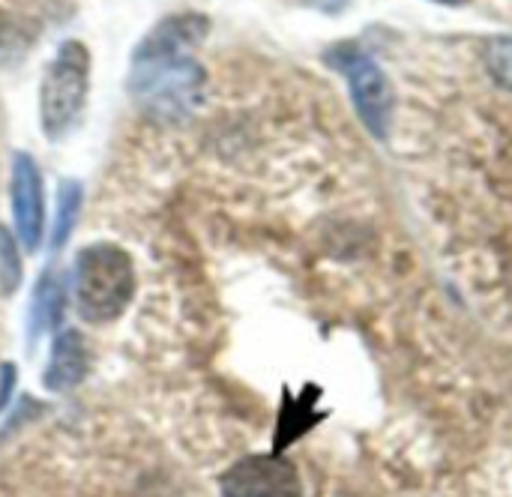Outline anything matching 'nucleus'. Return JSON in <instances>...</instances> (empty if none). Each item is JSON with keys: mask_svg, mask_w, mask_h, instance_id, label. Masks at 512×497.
<instances>
[{"mask_svg": "<svg viewBox=\"0 0 512 497\" xmlns=\"http://www.w3.org/2000/svg\"><path fill=\"white\" fill-rule=\"evenodd\" d=\"M135 297V264L117 243H93L75 255L72 303L81 321L108 324L126 312Z\"/></svg>", "mask_w": 512, "mask_h": 497, "instance_id": "obj_2", "label": "nucleus"}, {"mask_svg": "<svg viewBox=\"0 0 512 497\" xmlns=\"http://www.w3.org/2000/svg\"><path fill=\"white\" fill-rule=\"evenodd\" d=\"M222 497H303L297 468L282 456L240 459L222 477Z\"/></svg>", "mask_w": 512, "mask_h": 497, "instance_id": "obj_5", "label": "nucleus"}, {"mask_svg": "<svg viewBox=\"0 0 512 497\" xmlns=\"http://www.w3.org/2000/svg\"><path fill=\"white\" fill-rule=\"evenodd\" d=\"M24 276V264H21V252L15 237L0 225V294L12 297L21 285Z\"/></svg>", "mask_w": 512, "mask_h": 497, "instance_id": "obj_10", "label": "nucleus"}, {"mask_svg": "<svg viewBox=\"0 0 512 497\" xmlns=\"http://www.w3.org/2000/svg\"><path fill=\"white\" fill-rule=\"evenodd\" d=\"M210 21L201 12H183L153 27L132 57L129 93L141 111L156 120L189 117L204 93V66L192 51L207 39Z\"/></svg>", "mask_w": 512, "mask_h": 497, "instance_id": "obj_1", "label": "nucleus"}, {"mask_svg": "<svg viewBox=\"0 0 512 497\" xmlns=\"http://www.w3.org/2000/svg\"><path fill=\"white\" fill-rule=\"evenodd\" d=\"M12 387H15V366H12V363H3V366H0V411L9 405Z\"/></svg>", "mask_w": 512, "mask_h": 497, "instance_id": "obj_12", "label": "nucleus"}, {"mask_svg": "<svg viewBox=\"0 0 512 497\" xmlns=\"http://www.w3.org/2000/svg\"><path fill=\"white\" fill-rule=\"evenodd\" d=\"M81 210V183L78 180H63L57 192V216H54V231H51V249H60L78 219Z\"/></svg>", "mask_w": 512, "mask_h": 497, "instance_id": "obj_9", "label": "nucleus"}, {"mask_svg": "<svg viewBox=\"0 0 512 497\" xmlns=\"http://www.w3.org/2000/svg\"><path fill=\"white\" fill-rule=\"evenodd\" d=\"M63 306H66V288H63V279L54 273V270H45L36 291H33V300H30V339L36 342V336L48 333L57 327V321L63 318Z\"/></svg>", "mask_w": 512, "mask_h": 497, "instance_id": "obj_8", "label": "nucleus"}, {"mask_svg": "<svg viewBox=\"0 0 512 497\" xmlns=\"http://www.w3.org/2000/svg\"><path fill=\"white\" fill-rule=\"evenodd\" d=\"M90 372V351L78 330H60L51 342V357L42 372V387L48 393L75 390Z\"/></svg>", "mask_w": 512, "mask_h": 497, "instance_id": "obj_7", "label": "nucleus"}, {"mask_svg": "<svg viewBox=\"0 0 512 497\" xmlns=\"http://www.w3.org/2000/svg\"><path fill=\"white\" fill-rule=\"evenodd\" d=\"M12 219L27 252H36L45 237V192L42 174L30 153L12 156Z\"/></svg>", "mask_w": 512, "mask_h": 497, "instance_id": "obj_6", "label": "nucleus"}, {"mask_svg": "<svg viewBox=\"0 0 512 497\" xmlns=\"http://www.w3.org/2000/svg\"><path fill=\"white\" fill-rule=\"evenodd\" d=\"M327 60L348 78L354 108L369 126V132L384 141L393 123V87L381 66L357 45H339L327 54Z\"/></svg>", "mask_w": 512, "mask_h": 497, "instance_id": "obj_4", "label": "nucleus"}, {"mask_svg": "<svg viewBox=\"0 0 512 497\" xmlns=\"http://www.w3.org/2000/svg\"><path fill=\"white\" fill-rule=\"evenodd\" d=\"M489 69L498 84L512 90V36H501L489 45Z\"/></svg>", "mask_w": 512, "mask_h": 497, "instance_id": "obj_11", "label": "nucleus"}, {"mask_svg": "<svg viewBox=\"0 0 512 497\" xmlns=\"http://www.w3.org/2000/svg\"><path fill=\"white\" fill-rule=\"evenodd\" d=\"M435 3H462V0H435Z\"/></svg>", "mask_w": 512, "mask_h": 497, "instance_id": "obj_14", "label": "nucleus"}, {"mask_svg": "<svg viewBox=\"0 0 512 497\" xmlns=\"http://www.w3.org/2000/svg\"><path fill=\"white\" fill-rule=\"evenodd\" d=\"M312 6H318V9H324V12H339L348 0H309Z\"/></svg>", "mask_w": 512, "mask_h": 497, "instance_id": "obj_13", "label": "nucleus"}, {"mask_svg": "<svg viewBox=\"0 0 512 497\" xmlns=\"http://www.w3.org/2000/svg\"><path fill=\"white\" fill-rule=\"evenodd\" d=\"M90 87V51L69 39L57 48L39 84V123L51 141H60L78 123Z\"/></svg>", "mask_w": 512, "mask_h": 497, "instance_id": "obj_3", "label": "nucleus"}]
</instances>
